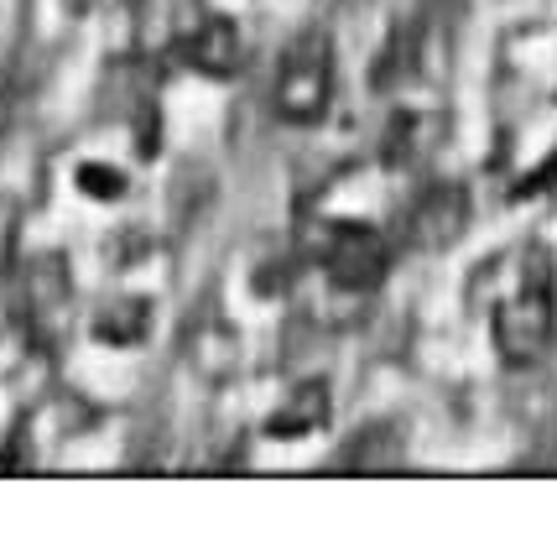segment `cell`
Segmentation results:
<instances>
[{
  "instance_id": "obj_1",
  "label": "cell",
  "mask_w": 557,
  "mask_h": 542,
  "mask_svg": "<svg viewBox=\"0 0 557 542\" xmlns=\"http://www.w3.org/2000/svg\"><path fill=\"white\" fill-rule=\"evenodd\" d=\"M557 261L553 250L532 241L521 246V271H516V293H506L495 303V349L506 366H536L557 334Z\"/></svg>"
},
{
  "instance_id": "obj_2",
  "label": "cell",
  "mask_w": 557,
  "mask_h": 542,
  "mask_svg": "<svg viewBox=\"0 0 557 542\" xmlns=\"http://www.w3.org/2000/svg\"><path fill=\"white\" fill-rule=\"evenodd\" d=\"M271 104L287 125H318L329 115V104H334V42L323 32L292 37V48L282 52V69H276Z\"/></svg>"
},
{
  "instance_id": "obj_3",
  "label": "cell",
  "mask_w": 557,
  "mask_h": 542,
  "mask_svg": "<svg viewBox=\"0 0 557 542\" xmlns=\"http://www.w3.org/2000/svg\"><path fill=\"white\" fill-rule=\"evenodd\" d=\"M313 261L344 293H364L386 271V241L360 220H323L313 230Z\"/></svg>"
},
{
  "instance_id": "obj_4",
  "label": "cell",
  "mask_w": 557,
  "mask_h": 542,
  "mask_svg": "<svg viewBox=\"0 0 557 542\" xmlns=\"http://www.w3.org/2000/svg\"><path fill=\"white\" fill-rule=\"evenodd\" d=\"M463 224H469V194L459 183H433L407 209V241L417 250H443L463 235Z\"/></svg>"
},
{
  "instance_id": "obj_5",
  "label": "cell",
  "mask_w": 557,
  "mask_h": 542,
  "mask_svg": "<svg viewBox=\"0 0 557 542\" xmlns=\"http://www.w3.org/2000/svg\"><path fill=\"white\" fill-rule=\"evenodd\" d=\"M188 366H194L198 381H209V386H230L235 375H240V360H245V340L240 329L230 319H219V313H203V319L188 323Z\"/></svg>"
},
{
  "instance_id": "obj_6",
  "label": "cell",
  "mask_w": 557,
  "mask_h": 542,
  "mask_svg": "<svg viewBox=\"0 0 557 542\" xmlns=\"http://www.w3.org/2000/svg\"><path fill=\"white\" fill-rule=\"evenodd\" d=\"M69 303H73V282H69V271H63L58 256H37V261H26V271H22V308H26V319H32V334L52 340V334H58V323H63V313H69Z\"/></svg>"
},
{
  "instance_id": "obj_7",
  "label": "cell",
  "mask_w": 557,
  "mask_h": 542,
  "mask_svg": "<svg viewBox=\"0 0 557 542\" xmlns=\"http://www.w3.org/2000/svg\"><path fill=\"white\" fill-rule=\"evenodd\" d=\"M329 418H334V392H329V381H318L313 375V381H297V386L271 407L267 439H276V444H297V439L323 433Z\"/></svg>"
},
{
  "instance_id": "obj_8",
  "label": "cell",
  "mask_w": 557,
  "mask_h": 542,
  "mask_svg": "<svg viewBox=\"0 0 557 542\" xmlns=\"http://www.w3.org/2000/svg\"><path fill=\"white\" fill-rule=\"evenodd\" d=\"M183 58L203 78H230L240 69V26L230 16H198L183 37Z\"/></svg>"
},
{
  "instance_id": "obj_9",
  "label": "cell",
  "mask_w": 557,
  "mask_h": 542,
  "mask_svg": "<svg viewBox=\"0 0 557 542\" xmlns=\"http://www.w3.org/2000/svg\"><path fill=\"white\" fill-rule=\"evenodd\" d=\"M437 141H443V115L437 110H401L396 121L386 125V162L396 173H417L433 162Z\"/></svg>"
},
{
  "instance_id": "obj_10",
  "label": "cell",
  "mask_w": 557,
  "mask_h": 542,
  "mask_svg": "<svg viewBox=\"0 0 557 542\" xmlns=\"http://www.w3.org/2000/svg\"><path fill=\"white\" fill-rule=\"evenodd\" d=\"M401 459H407V439H401L391 422H370V428H360V433L339 448V459H334V465L375 475V469H396Z\"/></svg>"
},
{
  "instance_id": "obj_11",
  "label": "cell",
  "mask_w": 557,
  "mask_h": 542,
  "mask_svg": "<svg viewBox=\"0 0 557 542\" xmlns=\"http://www.w3.org/2000/svg\"><path fill=\"white\" fill-rule=\"evenodd\" d=\"M146 329H151V303L146 297H110L95 313V340L99 345H141Z\"/></svg>"
},
{
  "instance_id": "obj_12",
  "label": "cell",
  "mask_w": 557,
  "mask_h": 542,
  "mask_svg": "<svg viewBox=\"0 0 557 542\" xmlns=\"http://www.w3.org/2000/svg\"><path fill=\"white\" fill-rule=\"evenodd\" d=\"M78 177H84V194H95V198H121L125 194V177L115 173V168L84 162V168H78Z\"/></svg>"
},
{
  "instance_id": "obj_13",
  "label": "cell",
  "mask_w": 557,
  "mask_h": 542,
  "mask_svg": "<svg viewBox=\"0 0 557 542\" xmlns=\"http://www.w3.org/2000/svg\"><path fill=\"white\" fill-rule=\"evenodd\" d=\"M553 183H557V151L536 168V177H527V188H553Z\"/></svg>"
},
{
  "instance_id": "obj_14",
  "label": "cell",
  "mask_w": 557,
  "mask_h": 542,
  "mask_svg": "<svg viewBox=\"0 0 557 542\" xmlns=\"http://www.w3.org/2000/svg\"><path fill=\"white\" fill-rule=\"evenodd\" d=\"M78 5H84V0H78Z\"/></svg>"
}]
</instances>
